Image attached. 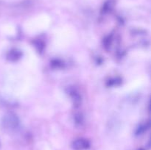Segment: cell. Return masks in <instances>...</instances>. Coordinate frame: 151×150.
Wrapping results in <instances>:
<instances>
[{
    "instance_id": "cell-1",
    "label": "cell",
    "mask_w": 151,
    "mask_h": 150,
    "mask_svg": "<svg viewBox=\"0 0 151 150\" xmlns=\"http://www.w3.org/2000/svg\"><path fill=\"white\" fill-rule=\"evenodd\" d=\"M1 127L4 132L12 133L16 132L20 126V121L18 116L13 113H7L1 118Z\"/></svg>"
},
{
    "instance_id": "cell-2",
    "label": "cell",
    "mask_w": 151,
    "mask_h": 150,
    "mask_svg": "<svg viewBox=\"0 0 151 150\" xmlns=\"http://www.w3.org/2000/svg\"><path fill=\"white\" fill-rule=\"evenodd\" d=\"M67 94L70 96L75 107H80L81 104V96L78 90L74 87H69L67 88Z\"/></svg>"
},
{
    "instance_id": "cell-3",
    "label": "cell",
    "mask_w": 151,
    "mask_h": 150,
    "mask_svg": "<svg viewBox=\"0 0 151 150\" xmlns=\"http://www.w3.org/2000/svg\"><path fill=\"white\" fill-rule=\"evenodd\" d=\"M72 146L75 150H86L90 147V142L86 138H78L73 141Z\"/></svg>"
},
{
    "instance_id": "cell-4",
    "label": "cell",
    "mask_w": 151,
    "mask_h": 150,
    "mask_svg": "<svg viewBox=\"0 0 151 150\" xmlns=\"http://www.w3.org/2000/svg\"><path fill=\"white\" fill-rule=\"evenodd\" d=\"M22 52H21V51H19V50L12 49L10 50V51H9V52L7 53V60L12 62L17 61V60H19L20 57H22Z\"/></svg>"
},
{
    "instance_id": "cell-5",
    "label": "cell",
    "mask_w": 151,
    "mask_h": 150,
    "mask_svg": "<svg viewBox=\"0 0 151 150\" xmlns=\"http://www.w3.org/2000/svg\"><path fill=\"white\" fill-rule=\"evenodd\" d=\"M114 0H107V1L103 4V7H102L101 9V13H103V14H106V13H109V12L114 8Z\"/></svg>"
},
{
    "instance_id": "cell-6",
    "label": "cell",
    "mask_w": 151,
    "mask_h": 150,
    "mask_svg": "<svg viewBox=\"0 0 151 150\" xmlns=\"http://www.w3.org/2000/svg\"><path fill=\"white\" fill-rule=\"evenodd\" d=\"M149 126H150V123L147 122V123H146L145 124L142 125V126H141L140 127H139V129H137V135H141L142 133H143L145 131H146L147 129H148Z\"/></svg>"
},
{
    "instance_id": "cell-7",
    "label": "cell",
    "mask_w": 151,
    "mask_h": 150,
    "mask_svg": "<svg viewBox=\"0 0 151 150\" xmlns=\"http://www.w3.org/2000/svg\"><path fill=\"white\" fill-rule=\"evenodd\" d=\"M75 123H76L77 124L79 125V126H81V124L83 123V118L82 115L81 114L75 115Z\"/></svg>"
},
{
    "instance_id": "cell-8",
    "label": "cell",
    "mask_w": 151,
    "mask_h": 150,
    "mask_svg": "<svg viewBox=\"0 0 151 150\" xmlns=\"http://www.w3.org/2000/svg\"><path fill=\"white\" fill-rule=\"evenodd\" d=\"M139 150H144V149H139Z\"/></svg>"
}]
</instances>
